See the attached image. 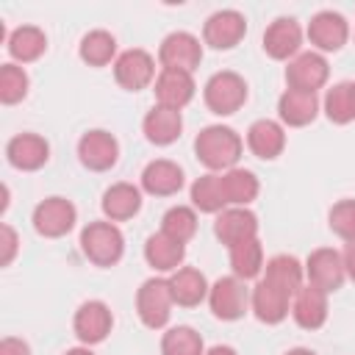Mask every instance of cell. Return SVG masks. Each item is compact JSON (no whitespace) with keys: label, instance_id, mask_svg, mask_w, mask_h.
Instances as JSON below:
<instances>
[{"label":"cell","instance_id":"1","mask_svg":"<svg viewBox=\"0 0 355 355\" xmlns=\"http://www.w3.org/2000/svg\"><path fill=\"white\" fill-rule=\"evenodd\" d=\"M244 141L241 136L227 125H208L194 139V155L200 164H205L211 172H227L241 158Z\"/></svg>","mask_w":355,"mask_h":355},{"label":"cell","instance_id":"2","mask_svg":"<svg viewBox=\"0 0 355 355\" xmlns=\"http://www.w3.org/2000/svg\"><path fill=\"white\" fill-rule=\"evenodd\" d=\"M80 250L97 266H114L125 252L122 230L114 222H89L80 230Z\"/></svg>","mask_w":355,"mask_h":355},{"label":"cell","instance_id":"3","mask_svg":"<svg viewBox=\"0 0 355 355\" xmlns=\"http://www.w3.org/2000/svg\"><path fill=\"white\" fill-rule=\"evenodd\" d=\"M172 305H175V300H172L169 277H150L136 291V313H139L141 324L150 330L166 327V322L172 316Z\"/></svg>","mask_w":355,"mask_h":355},{"label":"cell","instance_id":"4","mask_svg":"<svg viewBox=\"0 0 355 355\" xmlns=\"http://www.w3.org/2000/svg\"><path fill=\"white\" fill-rule=\"evenodd\" d=\"M202 97H205V105H208L214 114L230 116V114H236V111L247 103V80H244L239 72H230V69L214 72V75L205 80Z\"/></svg>","mask_w":355,"mask_h":355},{"label":"cell","instance_id":"5","mask_svg":"<svg viewBox=\"0 0 355 355\" xmlns=\"http://www.w3.org/2000/svg\"><path fill=\"white\" fill-rule=\"evenodd\" d=\"M208 305H211V313L216 319L236 322L250 308V291H247L244 280H239L236 275H227V277H219L208 288Z\"/></svg>","mask_w":355,"mask_h":355},{"label":"cell","instance_id":"6","mask_svg":"<svg viewBox=\"0 0 355 355\" xmlns=\"http://www.w3.org/2000/svg\"><path fill=\"white\" fill-rule=\"evenodd\" d=\"M158 61L161 69H180V72H194L202 61V44L194 33L189 31H175L169 33L161 47H158Z\"/></svg>","mask_w":355,"mask_h":355},{"label":"cell","instance_id":"7","mask_svg":"<svg viewBox=\"0 0 355 355\" xmlns=\"http://www.w3.org/2000/svg\"><path fill=\"white\" fill-rule=\"evenodd\" d=\"M78 211L67 197H47L33 208V230L44 239H61L75 227Z\"/></svg>","mask_w":355,"mask_h":355},{"label":"cell","instance_id":"8","mask_svg":"<svg viewBox=\"0 0 355 355\" xmlns=\"http://www.w3.org/2000/svg\"><path fill=\"white\" fill-rule=\"evenodd\" d=\"M305 277L311 286L322 288L324 294L338 291L347 280V269H344V258L338 250L333 247H319L308 255L305 261Z\"/></svg>","mask_w":355,"mask_h":355},{"label":"cell","instance_id":"9","mask_svg":"<svg viewBox=\"0 0 355 355\" xmlns=\"http://www.w3.org/2000/svg\"><path fill=\"white\" fill-rule=\"evenodd\" d=\"M247 33V19L236 8L214 11L202 25V42L214 50H233Z\"/></svg>","mask_w":355,"mask_h":355},{"label":"cell","instance_id":"10","mask_svg":"<svg viewBox=\"0 0 355 355\" xmlns=\"http://www.w3.org/2000/svg\"><path fill=\"white\" fill-rule=\"evenodd\" d=\"M114 78L122 89L128 92H139V89H147L158 75H155V61L147 50H125L116 55L114 61Z\"/></svg>","mask_w":355,"mask_h":355},{"label":"cell","instance_id":"11","mask_svg":"<svg viewBox=\"0 0 355 355\" xmlns=\"http://www.w3.org/2000/svg\"><path fill=\"white\" fill-rule=\"evenodd\" d=\"M327 78H330L327 58L313 50L294 55L286 67V83H288V89H297V92L316 94V89H322L327 83Z\"/></svg>","mask_w":355,"mask_h":355},{"label":"cell","instance_id":"12","mask_svg":"<svg viewBox=\"0 0 355 355\" xmlns=\"http://www.w3.org/2000/svg\"><path fill=\"white\" fill-rule=\"evenodd\" d=\"M72 327H75V336L80 338V344H86V347L100 344V341H105V336H108L111 327H114L111 308H108L103 300H89V302H83V305L75 311Z\"/></svg>","mask_w":355,"mask_h":355},{"label":"cell","instance_id":"13","mask_svg":"<svg viewBox=\"0 0 355 355\" xmlns=\"http://www.w3.org/2000/svg\"><path fill=\"white\" fill-rule=\"evenodd\" d=\"M291 294H286L283 288H277L275 283H269L266 277H261L250 294V308L255 313L258 322L263 324H280L288 311H291Z\"/></svg>","mask_w":355,"mask_h":355},{"label":"cell","instance_id":"14","mask_svg":"<svg viewBox=\"0 0 355 355\" xmlns=\"http://www.w3.org/2000/svg\"><path fill=\"white\" fill-rule=\"evenodd\" d=\"M78 158L92 172H108L119 161V144L108 130H89L78 141Z\"/></svg>","mask_w":355,"mask_h":355},{"label":"cell","instance_id":"15","mask_svg":"<svg viewBox=\"0 0 355 355\" xmlns=\"http://www.w3.org/2000/svg\"><path fill=\"white\" fill-rule=\"evenodd\" d=\"M308 39L322 53H336L349 39V22L338 11H319L308 22Z\"/></svg>","mask_w":355,"mask_h":355},{"label":"cell","instance_id":"16","mask_svg":"<svg viewBox=\"0 0 355 355\" xmlns=\"http://www.w3.org/2000/svg\"><path fill=\"white\" fill-rule=\"evenodd\" d=\"M214 233L225 247H233V244L247 241V239H258V216L250 208L230 205L222 214H216Z\"/></svg>","mask_w":355,"mask_h":355},{"label":"cell","instance_id":"17","mask_svg":"<svg viewBox=\"0 0 355 355\" xmlns=\"http://www.w3.org/2000/svg\"><path fill=\"white\" fill-rule=\"evenodd\" d=\"M300 44H302V31L291 17H277L263 33V50L275 61H291L294 55H300Z\"/></svg>","mask_w":355,"mask_h":355},{"label":"cell","instance_id":"18","mask_svg":"<svg viewBox=\"0 0 355 355\" xmlns=\"http://www.w3.org/2000/svg\"><path fill=\"white\" fill-rule=\"evenodd\" d=\"M6 158L14 169L22 172H36L47 164L50 158V144L36 136V133H17L14 139H8L6 144Z\"/></svg>","mask_w":355,"mask_h":355},{"label":"cell","instance_id":"19","mask_svg":"<svg viewBox=\"0 0 355 355\" xmlns=\"http://www.w3.org/2000/svg\"><path fill=\"white\" fill-rule=\"evenodd\" d=\"M194 89L197 86H194L191 72H180V69H161L155 83H153L158 105H166V108H175V111H180L183 105L191 103Z\"/></svg>","mask_w":355,"mask_h":355},{"label":"cell","instance_id":"20","mask_svg":"<svg viewBox=\"0 0 355 355\" xmlns=\"http://www.w3.org/2000/svg\"><path fill=\"white\" fill-rule=\"evenodd\" d=\"M247 147L261 161H275L286 150V130L275 119H255L247 128Z\"/></svg>","mask_w":355,"mask_h":355},{"label":"cell","instance_id":"21","mask_svg":"<svg viewBox=\"0 0 355 355\" xmlns=\"http://www.w3.org/2000/svg\"><path fill=\"white\" fill-rule=\"evenodd\" d=\"M141 189L153 197H172L183 189V169L169 158H155L141 169Z\"/></svg>","mask_w":355,"mask_h":355},{"label":"cell","instance_id":"22","mask_svg":"<svg viewBox=\"0 0 355 355\" xmlns=\"http://www.w3.org/2000/svg\"><path fill=\"white\" fill-rule=\"evenodd\" d=\"M291 316L302 330H319L327 322V294L316 286H302L291 300Z\"/></svg>","mask_w":355,"mask_h":355},{"label":"cell","instance_id":"23","mask_svg":"<svg viewBox=\"0 0 355 355\" xmlns=\"http://www.w3.org/2000/svg\"><path fill=\"white\" fill-rule=\"evenodd\" d=\"M316 114H319V97L311 92L286 89L277 100V116L288 128H305L316 119Z\"/></svg>","mask_w":355,"mask_h":355},{"label":"cell","instance_id":"24","mask_svg":"<svg viewBox=\"0 0 355 355\" xmlns=\"http://www.w3.org/2000/svg\"><path fill=\"white\" fill-rule=\"evenodd\" d=\"M141 130L147 136V141L158 144V147H166L172 141L180 139V130H183V116L180 111L175 108H166V105H153V111H147L144 122H141Z\"/></svg>","mask_w":355,"mask_h":355},{"label":"cell","instance_id":"25","mask_svg":"<svg viewBox=\"0 0 355 355\" xmlns=\"http://www.w3.org/2000/svg\"><path fill=\"white\" fill-rule=\"evenodd\" d=\"M103 214L108 222H125L133 219L141 211V189L133 183H114L103 194Z\"/></svg>","mask_w":355,"mask_h":355},{"label":"cell","instance_id":"26","mask_svg":"<svg viewBox=\"0 0 355 355\" xmlns=\"http://www.w3.org/2000/svg\"><path fill=\"white\" fill-rule=\"evenodd\" d=\"M169 288H172V300L175 305H183V308H194L200 305L205 297H208V280L200 269L194 266H180L178 272L169 275Z\"/></svg>","mask_w":355,"mask_h":355},{"label":"cell","instance_id":"27","mask_svg":"<svg viewBox=\"0 0 355 355\" xmlns=\"http://www.w3.org/2000/svg\"><path fill=\"white\" fill-rule=\"evenodd\" d=\"M186 255V244L169 239L166 233H153L144 241V258L155 272H178Z\"/></svg>","mask_w":355,"mask_h":355},{"label":"cell","instance_id":"28","mask_svg":"<svg viewBox=\"0 0 355 355\" xmlns=\"http://www.w3.org/2000/svg\"><path fill=\"white\" fill-rule=\"evenodd\" d=\"M269 283H275L277 288H283L286 294H297L302 288V277H305V266L294 258V255H275L263 263V275Z\"/></svg>","mask_w":355,"mask_h":355},{"label":"cell","instance_id":"29","mask_svg":"<svg viewBox=\"0 0 355 355\" xmlns=\"http://www.w3.org/2000/svg\"><path fill=\"white\" fill-rule=\"evenodd\" d=\"M222 191H225V200H227V208L230 205H239V208H247L258 191H261V183L258 178L250 172V169H241V166H233L227 172H222Z\"/></svg>","mask_w":355,"mask_h":355},{"label":"cell","instance_id":"30","mask_svg":"<svg viewBox=\"0 0 355 355\" xmlns=\"http://www.w3.org/2000/svg\"><path fill=\"white\" fill-rule=\"evenodd\" d=\"M47 50V36L42 28L36 25H19L11 31L8 36V55L19 64H31L36 61L42 53Z\"/></svg>","mask_w":355,"mask_h":355},{"label":"cell","instance_id":"31","mask_svg":"<svg viewBox=\"0 0 355 355\" xmlns=\"http://www.w3.org/2000/svg\"><path fill=\"white\" fill-rule=\"evenodd\" d=\"M191 205L202 214H222L227 208L225 191H222V175L208 172L191 183Z\"/></svg>","mask_w":355,"mask_h":355},{"label":"cell","instance_id":"32","mask_svg":"<svg viewBox=\"0 0 355 355\" xmlns=\"http://www.w3.org/2000/svg\"><path fill=\"white\" fill-rule=\"evenodd\" d=\"M227 250H230V269L239 280H252L263 272V247L258 239L239 241Z\"/></svg>","mask_w":355,"mask_h":355},{"label":"cell","instance_id":"33","mask_svg":"<svg viewBox=\"0 0 355 355\" xmlns=\"http://www.w3.org/2000/svg\"><path fill=\"white\" fill-rule=\"evenodd\" d=\"M324 114L336 125H347L355 119V83L352 80H341V83H333L327 89Z\"/></svg>","mask_w":355,"mask_h":355},{"label":"cell","instance_id":"34","mask_svg":"<svg viewBox=\"0 0 355 355\" xmlns=\"http://www.w3.org/2000/svg\"><path fill=\"white\" fill-rule=\"evenodd\" d=\"M78 53H80V58H83L89 67H105V64H111V58L116 55V39H114L108 31H103V28L89 31V33L80 39Z\"/></svg>","mask_w":355,"mask_h":355},{"label":"cell","instance_id":"35","mask_svg":"<svg viewBox=\"0 0 355 355\" xmlns=\"http://www.w3.org/2000/svg\"><path fill=\"white\" fill-rule=\"evenodd\" d=\"M161 355H205V347H202V338L194 327L178 324V327H169L164 333Z\"/></svg>","mask_w":355,"mask_h":355},{"label":"cell","instance_id":"36","mask_svg":"<svg viewBox=\"0 0 355 355\" xmlns=\"http://www.w3.org/2000/svg\"><path fill=\"white\" fill-rule=\"evenodd\" d=\"M161 233H166L169 239L180 241V244H186L189 239H194V233H197V214H194V208H189V205H172L164 214V219H161Z\"/></svg>","mask_w":355,"mask_h":355},{"label":"cell","instance_id":"37","mask_svg":"<svg viewBox=\"0 0 355 355\" xmlns=\"http://www.w3.org/2000/svg\"><path fill=\"white\" fill-rule=\"evenodd\" d=\"M28 94V72L17 64H3L0 67V100L6 105H14L25 100Z\"/></svg>","mask_w":355,"mask_h":355},{"label":"cell","instance_id":"38","mask_svg":"<svg viewBox=\"0 0 355 355\" xmlns=\"http://www.w3.org/2000/svg\"><path fill=\"white\" fill-rule=\"evenodd\" d=\"M327 225L330 230L344 239V241H355V200H341L330 208L327 214Z\"/></svg>","mask_w":355,"mask_h":355},{"label":"cell","instance_id":"39","mask_svg":"<svg viewBox=\"0 0 355 355\" xmlns=\"http://www.w3.org/2000/svg\"><path fill=\"white\" fill-rule=\"evenodd\" d=\"M17 244H19L17 230H14L11 225H0V247H3L0 263H3V266H8V263L14 261V255H17Z\"/></svg>","mask_w":355,"mask_h":355},{"label":"cell","instance_id":"40","mask_svg":"<svg viewBox=\"0 0 355 355\" xmlns=\"http://www.w3.org/2000/svg\"><path fill=\"white\" fill-rule=\"evenodd\" d=\"M0 355H31V347H28L22 338L6 336V338L0 341Z\"/></svg>","mask_w":355,"mask_h":355},{"label":"cell","instance_id":"41","mask_svg":"<svg viewBox=\"0 0 355 355\" xmlns=\"http://www.w3.org/2000/svg\"><path fill=\"white\" fill-rule=\"evenodd\" d=\"M344 258V269H347V277L355 283V241H347V250L341 252Z\"/></svg>","mask_w":355,"mask_h":355},{"label":"cell","instance_id":"42","mask_svg":"<svg viewBox=\"0 0 355 355\" xmlns=\"http://www.w3.org/2000/svg\"><path fill=\"white\" fill-rule=\"evenodd\" d=\"M205 355H239L233 347H225V344H216V347H211Z\"/></svg>","mask_w":355,"mask_h":355},{"label":"cell","instance_id":"43","mask_svg":"<svg viewBox=\"0 0 355 355\" xmlns=\"http://www.w3.org/2000/svg\"><path fill=\"white\" fill-rule=\"evenodd\" d=\"M64 355H94L89 347H72V349H67Z\"/></svg>","mask_w":355,"mask_h":355},{"label":"cell","instance_id":"44","mask_svg":"<svg viewBox=\"0 0 355 355\" xmlns=\"http://www.w3.org/2000/svg\"><path fill=\"white\" fill-rule=\"evenodd\" d=\"M286 355H316V352H311V349H305V347H294V349H288Z\"/></svg>","mask_w":355,"mask_h":355}]
</instances>
